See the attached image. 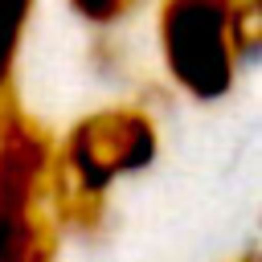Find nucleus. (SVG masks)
Listing matches in <instances>:
<instances>
[{"instance_id":"1","label":"nucleus","mask_w":262,"mask_h":262,"mask_svg":"<svg viewBox=\"0 0 262 262\" xmlns=\"http://www.w3.org/2000/svg\"><path fill=\"white\" fill-rule=\"evenodd\" d=\"M156 156V123L139 106H106L74 123L49 160L53 217L74 229H94L106 209V188L139 172Z\"/></svg>"},{"instance_id":"2","label":"nucleus","mask_w":262,"mask_h":262,"mask_svg":"<svg viewBox=\"0 0 262 262\" xmlns=\"http://www.w3.org/2000/svg\"><path fill=\"white\" fill-rule=\"evenodd\" d=\"M258 0H164L160 49L172 78L192 98H221L233 86L237 61L258 45Z\"/></svg>"},{"instance_id":"3","label":"nucleus","mask_w":262,"mask_h":262,"mask_svg":"<svg viewBox=\"0 0 262 262\" xmlns=\"http://www.w3.org/2000/svg\"><path fill=\"white\" fill-rule=\"evenodd\" d=\"M49 160V131L16 106L0 135V262H53L57 254Z\"/></svg>"},{"instance_id":"4","label":"nucleus","mask_w":262,"mask_h":262,"mask_svg":"<svg viewBox=\"0 0 262 262\" xmlns=\"http://www.w3.org/2000/svg\"><path fill=\"white\" fill-rule=\"evenodd\" d=\"M29 12H33V0H0V94L12 86V61L20 49Z\"/></svg>"},{"instance_id":"5","label":"nucleus","mask_w":262,"mask_h":262,"mask_svg":"<svg viewBox=\"0 0 262 262\" xmlns=\"http://www.w3.org/2000/svg\"><path fill=\"white\" fill-rule=\"evenodd\" d=\"M86 20H94V25H111V20H119L123 12H131L135 8V0H70Z\"/></svg>"},{"instance_id":"6","label":"nucleus","mask_w":262,"mask_h":262,"mask_svg":"<svg viewBox=\"0 0 262 262\" xmlns=\"http://www.w3.org/2000/svg\"><path fill=\"white\" fill-rule=\"evenodd\" d=\"M12 111H16V98H12V86L0 94V135H4V127H8V119H12Z\"/></svg>"},{"instance_id":"7","label":"nucleus","mask_w":262,"mask_h":262,"mask_svg":"<svg viewBox=\"0 0 262 262\" xmlns=\"http://www.w3.org/2000/svg\"><path fill=\"white\" fill-rule=\"evenodd\" d=\"M237 262H258V258H254V254H246V258H237Z\"/></svg>"}]
</instances>
